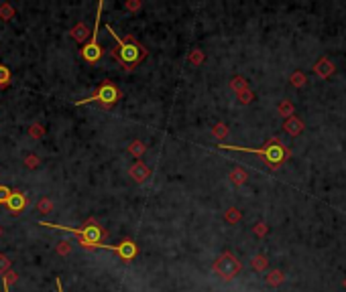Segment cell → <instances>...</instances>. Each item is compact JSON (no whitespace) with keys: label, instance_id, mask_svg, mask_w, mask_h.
Returning <instances> with one entry per match:
<instances>
[{"label":"cell","instance_id":"cell-1","mask_svg":"<svg viewBox=\"0 0 346 292\" xmlns=\"http://www.w3.org/2000/svg\"><path fill=\"white\" fill-rule=\"evenodd\" d=\"M106 31L110 32V37L116 41V49L112 51V55H114V59H118L122 63L124 69H135V67L147 57V49L130 35L118 37V32H114V29L110 25H106Z\"/></svg>","mask_w":346,"mask_h":292},{"label":"cell","instance_id":"cell-2","mask_svg":"<svg viewBox=\"0 0 346 292\" xmlns=\"http://www.w3.org/2000/svg\"><path fill=\"white\" fill-rule=\"evenodd\" d=\"M43 227H49V229H57V231H70V233H76L79 237V246L81 248H94L98 244H104V237H106V229L102 226H98L94 219L88 221V226L84 227H68V226H55V223H47V221H41Z\"/></svg>","mask_w":346,"mask_h":292},{"label":"cell","instance_id":"cell-3","mask_svg":"<svg viewBox=\"0 0 346 292\" xmlns=\"http://www.w3.org/2000/svg\"><path fill=\"white\" fill-rule=\"evenodd\" d=\"M218 148L222 150H236V152H251V154H259V157H263L267 161L269 166H279L285 159H287V148L281 144V140H269L265 144V148H244V146H232V144H220Z\"/></svg>","mask_w":346,"mask_h":292},{"label":"cell","instance_id":"cell-4","mask_svg":"<svg viewBox=\"0 0 346 292\" xmlns=\"http://www.w3.org/2000/svg\"><path fill=\"white\" fill-rule=\"evenodd\" d=\"M120 90L114 85L112 81H104L100 88H98L90 97H84V99H77L76 106H86V104H100L102 108H112L116 101L120 99Z\"/></svg>","mask_w":346,"mask_h":292},{"label":"cell","instance_id":"cell-5","mask_svg":"<svg viewBox=\"0 0 346 292\" xmlns=\"http://www.w3.org/2000/svg\"><path fill=\"white\" fill-rule=\"evenodd\" d=\"M102 10H104V0L98 2V10H96V25L94 31L90 32V41L84 43V49H81V57H84L88 63H98L102 59L104 51L98 43V32H100V21H102Z\"/></svg>","mask_w":346,"mask_h":292},{"label":"cell","instance_id":"cell-6","mask_svg":"<svg viewBox=\"0 0 346 292\" xmlns=\"http://www.w3.org/2000/svg\"><path fill=\"white\" fill-rule=\"evenodd\" d=\"M214 272L220 274L224 280H230V278H234L236 274L240 272V262L236 260L232 254L224 252V254L218 258V260L214 262Z\"/></svg>","mask_w":346,"mask_h":292},{"label":"cell","instance_id":"cell-7","mask_svg":"<svg viewBox=\"0 0 346 292\" xmlns=\"http://www.w3.org/2000/svg\"><path fill=\"white\" fill-rule=\"evenodd\" d=\"M94 248H104V250H112V252H116V254L120 256V260H124V262L135 260V256L139 254V248H137V244L133 242V239H124V242H122V244H118V246L98 244V246H94ZM94 248H92V250H94Z\"/></svg>","mask_w":346,"mask_h":292},{"label":"cell","instance_id":"cell-8","mask_svg":"<svg viewBox=\"0 0 346 292\" xmlns=\"http://www.w3.org/2000/svg\"><path fill=\"white\" fill-rule=\"evenodd\" d=\"M27 203H29V197H27L25 193H21V191H10V195H8L6 201H4V205L8 207V211H10L12 215H19V213L27 207Z\"/></svg>","mask_w":346,"mask_h":292},{"label":"cell","instance_id":"cell-9","mask_svg":"<svg viewBox=\"0 0 346 292\" xmlns=\"http://www.w3.org/2000/svg\"><path fill=\"white\" fill-rule=\"evenodd\" d=\"M130 177H133L137 183H145L147 179L151 177V170L147 166L143 161H137L133 166H130Z\"/></svg>","mask_w":346,"mask_h":292},{"label":"cell","instance_id":"cell-10","mask_svg":"<svg viewBox=\"0 0 346 292\" xmlns=\"http://www.w3.org/2000/svg\"><path fill=\"white\" fill-rule=\"evenodd\" d=\"M72 37H74L76 41H79V43H86V39H88V27H86V25H77V27L72 31Z\"/></svg>","mask_w":346,"mask_h":292},{"label":"cell","instance_id":"cell-11","mask_svg":"<svg viewBox=\"0 0 346 292\" xmlns=\"http://www.w3.org/2000/svg\"><path fill=\"white\" fill-rule=\"evenodd\" d=\"M10 79H12L10 69H8V67H4V65H0V88H8Z\"/></svg>","mask_w":346,"mask_h":292},{"label":"cell","instance_id":"cell-12","mask_svg":"<svg viewBox=\"0 0 346 292\" xmlns=\"http://www.w3.org/2000/svg\"><path fill=\"white\" fill-rule=\"evenodd\" d=\"M147 150V146L141 142V140H135V142H130V146H128V152L130 154H135V157H141V154Z\"/></svg>","mask_w":346,"mask_h":292},{"label":"cell","instance_id":"cell-13","mask_svg":"<svg viewBox=\"0 0 346 292\" xmlns=\"http://www.w3.org/2000/svg\"><path fill=\"white\" fill-rule=\"evenodd\" d=\"M12 14H14V10H12V6H10V4H4V6H0V19L8 21V19H12Z\"/></svg>","mask_w":346,"mask_h":292},{"label":"cell","instance_id":"cell-14","mask_svg":"<svg viewBox=\"0 0 346 292\" xmlns=\"http://www.w3.org/2000/svg\"><path fill=\"white\" fill-rule=\"evenodd\" d=\"M14 280V274L12 272H8V274H2V288H4V292H8V284Z\"/></svg>","mask_w":346,"mask_h":292},{"label":"cell","instance_id":"cell-15","mask_svg":"<svg viewBox=\"0 0 346 292\" xmlns=\"http://www.w3.org/2000/svg\"><path fill=\"white\" fill-rule=\"evenodd\" d=\"M10 191H12V189H8V187H4V185H0V205H4L6 197L10 195Z\"/></svg>","mask_w":346,"mask_h":292},{"label":"cell","instance_id":"cell-16","mask_svg":"<svg viewBox=\"0 0 346 292\" xmlns=\"http://www.w3.org/2000/svg\"><path fill=\"white\" fill-rule=\"evenodd\" d=\"M230 179H234V183H244V173L242 170H232V173H230Z\"/></svg>","mask_w":346,"mask_h":292},{"label":"cell","instance_id":"cell-17","mask_svg":"<svg viewBox=\"0 0 346 292\" xmlns=\"http://www.w3.org/2000/svg\"><path fill=\"white\" fill-rule=\"evenodd\" d=\"M226 126L224 124H218V126H214V136H218V138H222V136H226Z\"/></svg>","mask_w":346,"mask_h":292},{"label":"cell","instance_id":"cell-18","mask_svg":"<svg viewBox=\"0 0 346 292\" xmlns=\"http://www.w3.org/2000/svg\"><path fill=\"white\" fill-rule=\"evenodd\" d=\"M27 164H29V166H37V164H39V159L29 157V159H27Z\"/></svg>","mask_w":346,"mask_h":292},{"label":"cell","instance_id":"cell-19","mask_svg":"<svg viewBox=\"0 0 346 292\" xmlns=\"http://www.w3.org/2000/svg\"><path fill=\"white\" fill-rule=\"evenodd\" d=\"M31 134H33V136H41V134H43V132H41V126H33V128H31Z\"/></svg>","mask_w":346,"mask_h":292},{"label":"cell","instance_id":"cell-20","mask_svg":"<svg viewBox=\"0 0 346 292\" xmlns=\"http://www.w3.org/2000/svg\"><path fill=\"white\" fill-rule=\"evenodd\" d=\"M139 6H141V2H128V4H126V8H128V10H137Z\"/></svg>","mask_w":346,"mask_h":292},{"label":"cell","instance_id":"cell-21","mask_svg":"<svg viewBox=\"0 0 346 292\" xmlns=\"http://www.w3.org/2000/svg\"><path fill=\"white\" fill-rule=\"evenodd\" d=\"M55 286H57V292H63V288H61V280H59V278H55Z\"/></svg>","mask_w":346,"mask_h":292}]
</instances>
